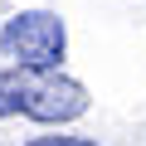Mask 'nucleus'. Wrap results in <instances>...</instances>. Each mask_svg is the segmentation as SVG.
<instances>
[{"label":"nucleus","instance_id":"nucleus-1","mask_svg":"<svg viewBox=\"0 0 146 146\" xmlns=\"http://www.w3.org/2000/svg\"><path fill=\"white\" fill-rule=\"evenodd\" d=\"M63 20L49 15V10H25L15 20H5L0 29V49L5 58H15L25 73H44V68H58L63 58Z\"/></svg>","mask_w":146,"mask_h":146},{"label":"nucleus","instance_id":"nucleus-2","mask_svg":"<svg viewBox=\"0 0 146 146\" xmlns=\"http://www.w3.org/2000/svg\"><path fill=\"white\" fill-rule=\"evenodd\" d=\"M20 112L34 117V122H73V117L88 112V93H83V83L58 78L54 68H44L39 78H25V88H20Z\"/></svg>","mask_w":146,"mask_h":146},{"label":"nucleus","instance_id":"nucleus-3","mask_svg":"<svg viewBox=\"0 0 146 146\" xmlns=\"http://www.w3.org/2000/svg\"><path fill=\"white\" fill-rule=\"evenodd\" d=\"M20 88H25L20 73H0V117L20 112Z\"/></svg>","mask_w":146,"mask_h":146},{"label":"nucleus","instance_id":"nucleus-4","mask_svg":"<svg viewBox=\"0 0 146 146\" xmlns=\"http://www.w3.org/2000/svg\"><path fill=\"white\" fill-rule=\"evenodd\" d=\"M29 146H98V141H83V136H39Z\"/></svg>","mask_w":146,"mask_h":146}]
</instances>
